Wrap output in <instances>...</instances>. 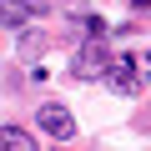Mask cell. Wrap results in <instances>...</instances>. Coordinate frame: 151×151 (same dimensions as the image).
I'll use <instances>...</instances> for the list:
<instances>
[{
    "mask_svg": "<svg viewBox=\"0 0 151 151\" xmlns=\"http://www.w3.org/2000/svg\"><path fill=\"white\" fill-rule=\"evenodd\" d=\"M106 65H111L106 35H86V45H76V55H70V76H81V81H96V76H106Z\"/></svg>",
    "mask_w": 151,
    "mask_h": 151,
    "instance_id": "cell-1",
    "label": "cell"
},
{
    "mask_svg": "<svg viewBox=\"0 0 151 151\" xmlns=\"http://www.w3.org/2000/svg\"><path fill=\"white\" fill-rule=\"evenodd\" d=\"M30 15H45V0H0V25L20 30Z\"/></svg>",
    "mask_w": 151,
    "mask_h": 151,
    "instance_id": "cell-2",
    "label": "cell"
},
{
    "mask_svg": "<svg viewBox=\"0 0 151 151\" xmlns=\"http://www.w3.org/2000/svg\"><path fill=\"white\" fill-rule=\"evenodd\" d=\"M106 76H111V86H116L121 96H136V91H141V76H136V60H131V55H116V60L106 65Z\"/></svg>",
    "mask_w": 151,
    "mask_h": 151,
    "instance_id": "cell-3",
    "label": "cell"
},
{
    "mask_svg": "<svg viewBox=\"0 0 151 151\" xmlns=\"http://www.w3.org/2000/svg\"><path fill=\"white\" fill-rule=\"evenodd\" d=\"M35 116H40V131H50V136H70V131H76L70 111H65V106H55V101H45Z\"/></svg>",
    "mask_w": 151,
    "mask_h": 151,
    "instance_id": "cell-4",
    "label": "cell"
},
{
    "mask_svg": "<svg viewBox=\"0 0 151 151\" xmlns=\"http://www.w3.org/2000/svg\"><path fill=\"white\" fill-rule=\"evenodd\" d=\"M0 146H30V151H35V136H30L25 126H0Z\"/></svg>",
    "mask_w": 151,
    "mask_h": 151,
    "instance_id": "cell-5",
    "label": "cell"
},
{
    "mask_svg": "<svg viewBox=\"0 0 151 151\" xmlns=\"http://www.w3.org/2000/svg\"><path fill=\"white\" fill-rule=\"evenodd\" d=\"M40 50H45V40H40V35H20V55H25V60H30V55H40Z\"/></svg>",
    "mask_w": 151,
    "mask_h": 151,
    "instance_id": "cell-6",
    "label": "cell"
},
{
    "mask_svg": "<svg viewBox=\"0 0 151 151\" xmlns=\"http://www.w3.org/2000/svg\"><path fill=\"white\" fill-rule=\"evenodd\" d=\"M131 5H136V10H146V5H151V0H131Z\"/></svg>",
    "mask_w": 151,
    "mask_h": 151,
    "instance_id": "cell-7",
    "label": "cell"
}]
</instances>
